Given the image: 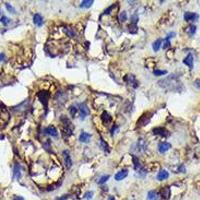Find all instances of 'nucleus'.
<instances>
[{
  "label": "nucleus",
  "mask_w": 200,
  "mask_h": 200,
  "mask_svg": "<svg viewBox=\"0 0 200 200\" xmlns=\"http://www.w3.org/2000/svg\"><path fill=\"white\" fill-rule=\"evenodd\" d=\"M183 18L187 22H193L199 18V15L197 13H194V12H185L183 15Z\"/></svg>",
  "instance_id": "7"
},
{
  "label": "nucleus",
  "mask_w": 200,
  "mask_h": 200,
  "mask_svg": "<svg viewBox=\"0 0 200 200\" xmlns=\"http://www.w3.org/2000/svg\"><path fill=\"white\" fill-rule=\"evenodd\" d=\"M169 46H170V40L169 39H165V41H164V44H163V48L164 49H167Z\"/></svg>",
  "instance_id": "35"
},
{
  "label": "nucleus",
  "mask_w": 200,
  "mask_h": 200,
  "mask_svg": "<svg viewBox=\"0 0 200 200\" xmlns=\"http://www.w3.org/2000/svg\"><path fill=\"white\" fill-rule=\"evenodd\" d=\"M195 86H196L197 88H199V89H200V80L196 81V82H195Z\"/></svg>",
  "instance_id": "39"
},
{
  "label": "nucleus",
  "mask_w": 200,
  "mask_h": 200,
  "mask_svg": "<svg viewBox=\"0 0 200 200\" xmlns=\"http://www.w3.org/2000/svg\"><path fill=\"white\" fill-rule=\"evenodd\" d=\"M153 133L156 134V135L162 136V137H167L169 135V132L166 130L165 128L163 127H157V128H154L153 129Z\"/></svg>",
  "instance_id": "10"
},
{
  "label": "nucleus",
  "mask_w": 200,
  "mask_h": 200,
  "mask_svg": "<svg viewBox=\"0 0 200 200\" xmlns=\"http://www.w3.org/2000/svg\"><path fill=\"white\" fill-rule=\"evenodd\" d=\"M169 177V173L167 170H164V169H162V170H160L158 172L157 174V179L159 181H163L165 180V179H167Z\"/></svg>",
  "instance_id": "20"
},
{
  "label": "nucleus",
  "mask_w": 200,
  "mask_h": 200,
  "mask_svg": "<svg viewBox=\"0 0 200 200\" xmlns=\"http://www.w3.org/2000/svg\"><path fill=\"white\" fill-rule=\"evenodd\" d=\"M147 199L148 200H159L160 199V194H159V192L155 191V190H151L148 192Z\"/></svg>",
  "instance_id": "16"
},
{
  "label": "nucleus",
  "mask_w": 200,
  "mask_h": 200,
  "mask_svg": "<svg viewBox=\"0 0 200 200\" xmlns=\"http://www.w3.org/2000/svg\"><path fill=\"white\" fill-rule=\"evenodd\" d=\"M4 59H5V54L4 53H0V62L3 61Z\"/></svg>",
  "instance_id": "36"
},
{
  "label": "nucleus",
  "mask_w": 200,
  "mask_h": 200,
  "mask_svg": "<svg viewBox=\"0 0 200 200\" xmlns=\"http://www.w3.org/2000/svg\"><path fill=\"white\" fill-rule=\"evenodd\" d=\"M44 133L48 134V135H50V136H53V137H57V136H58L56 128H55L54 126H52V125H50V126H48V127L45 128L44 129Z\"/></svg>",
  "instance_id": "14"
},
{
  "label": "nucleus",
  "mask_w": 200,
  "mask_h": 200,
  "mask_svg": "<svg viewBox=\"0 0 200 200\" xmlns=\"http://www.w3.org/2000/svg\"><path fill=\"white\" fill-rule=\"evenodd\" d=\"M0 22H1L3 25H8L10 23V19L6 16H2L1 19H0Z\"/></svg>",
  "instance_id": "31"
},
{
  "label": "nucleus",
  "mask_w": 200,
  "mask_h": 200,
  "mask_svg": "<svg viewBox=\"0 0 200 200\" xmlns=\"http://www.w3.org/2000/svg\"><path fill=\"white\" fill-rule=\"evenodd\" d=\"M132 161H133V168H134V170L135 171H138L139 169L141 168V164H140V162H139V159L136 157V156H133L132 157Z\"/></svg>",
  "instance_id": "22"
},
{
  "label": "nucleus",
  "mask_w": 200,
  "mask_h": 200,
  "mask_svg": "<svg viewBox=\"0 0 200 200\" xmlns=\"http://www.w3.org/2000/svg\"><path fill=\"white\" fill-rule=\"evenodd\" d=\"M69 112H70V114H71L72 117H75V115H76V113H77V108L75 107V106H70Z\"/></svg>",
  "instance_id": "30"
},
{
  "label": "nucleus",
  "mask_w": 200,
  "mask_h": 200,
  "mask_svg": "<svg viewBox=\"0 0 200 200\" xmlns=\"http://www.w3.org/2000/svg\"><path fill=\"white\" fill-rule=\"evenodd\" d=\"M64 31H65V33H66L68 36H74V32L72 31V29L71 28H64Z\"/></svg>",
  "instance_id": "33"
},
{
  "label": "nucleus",
  "mask_w": 200,
  "mask_h": 200,
  "mask_svg": "<svg viewBox=\"0 0 200 200\" xmlns=\"http://www.w3.org/2000/svg\"><path fill=\"white\" fill-rule=\"evenodd\" d=\"M161 44H162V39H157V40H155V41L153 42V44H152V48H153V50L155 52H157L159 49H160V47H161Z\"/></svg>",
  "instance_id": "23"
},
{
  "label": "nucleus",
  "mask_w": 200,
  "mask_h": 200,
  "mask_svg": "<svg viewBox=\"0 0 200 200\" xmlns=\"http://www.w3.org/2000/svg\"><path fill=\"white\" fill-rule=\"evenodd\" d=\"M171 148V144L168 142H161L158 145V151L160 153H165Z\"/></svg>",
  "instance_id": "13"
},
{
  "label": "nucleus",
  "mask_w": 200,
  "mask_h": 200,
  "mask_svg": "<svg viewBox=\"0 0 200 200\" xmlns=\"http://www.w3.org/2000/svg\"><path fill=\"white\" fill-rule=\"evenodd\" d=\"M37 96H38L39 100L42 102V104L44 106H47L48 100H49V97H50L49 92H47V91H41V92H39L38 94H37Z\"/></svg>",
  "instance_id": "6"
},
{
  "label": "nucleus",
  "mask_w": 200,
  "mask_h": 200,
  "mask_svg": "<svg viewBox=\"0 0 200 200\" xmlns=\"http://www.w3.org/2000/svg\"><path fill=\"white\" fill-rule=\"evenodd\" d=\"M79 113H80V119L81 120H84L85 118L87 117L88 115H89L90 110H89V108L87 107V105H86L85 103L80 104V106H79Z\"/></svg>",
  "instance_id": "3"
},
{
  "label": "nucleus",
  "mask_w": 200,
  "mask_h": 200,
  "mask_svg": "<svg viewBox=\"0 0 200 200\" xmlns=\"http://www.w3.org/2000/svg\"><path fill=\"white\" fill-rule=\"evenodd\" d=\"M109 175H104V176H102V177H100L99 178V180L97 181V183L98 184H104L106 181L108 180V179H109Z\"/></svg>",
  "instance_id": "29"
},
{
  "label": "nucleus",
  "mask_w": 200,
  "mask_h": 200,
  "mask_svg": "<svg viewBox=\"0 0 200 200\" xmlns=\"http://www.w3.org/2000/svg\"><path fill=\"white\" fill-rule=\"evenodd\" d=\"M101 120H102V122L104 124H109L111 121H112V117H111L109 113L104 111V112L102 113V115H101Z\"/></svg>",
  "instance_id": "21"
},
{
  "label": "nucleus",
  "mask_w": 200,
  "mask_h": 200,
  "mask_svg": "<svg viewBox=\"0 0 200 200\" xmlns=\"http://www.w3.org/2000/svg\"><path fill=\"white\" fill-rule=\"evenodd\" d=\"M127 175H128V169H122V170H120L119 172H117V173L115 174L114 178L116 181H121Z\"/></svg>",
  "instance_id": "15"
},
{
  "label": "nucleus",
  "mask_w": 200,
  "mask_h": 200,
  "mask_svg": "<svg viewBox=\"0 0 200 200\" xmlns=\"http://www.w3.org/2000/svg\"><path fill=\"white\" fill-rule=\"evenodd\" d=\"M12 200H24V198L22 196H15Z\"/></svg>",
  "instance_id": "38"
},
{
  "label": "nucleus",
  "mask_w": 200,
  "mask_h": 200,
  "mask_svg": "<svg viewBox=\"0 0 200 200\" xmlns=\"http://www.w3.org/2000/svg\"><path fill=\"white\" fill-rule=\"evenodd\" d=\"M84 197H85V198L87 199V200H90V199L93 197V192H92V191H87V192L85 193Z\"/></svg>",
  "instance_id": "34"
},
{
  "label": "nucleus",
  "mask_w": 200,
  "mask_h": 200,
  "mask_svg": "<svg viewBox=\"0 0 200 200\" xmlns=\"http://www.w3.org/2000/svg\"><path fill=\"white\" fill-rule=\"evenodd\" d=\"M5 6H6V8H7V10H8L9 12H11V13H16L15 9H14L13 7H12L9 3H5Z\"/></svg>",
  "instance_id": "32"
},
{
  "label": "nucleus",
  "mask_w": 200,
  "mask_h": 200,
  "mask_svg": "<svg viewBox=\"0 0 200 200\" xmlns=\"http://www.w3.org/2000/svg\"><path fill=\"white\" fill-rule=\"evenodd\" d=\"M62 155H63V158H64V162H65V166H66V168H70L72 165V160H71V157H70L69 151L64 150L62 152Z\"/></svg>",
  "instance_id": "9"
},
{
  "label": "nucleus",
  "mask_w": 200,
  "mask_h": 200,
  "mask_svg": "<svg viewBox=\"0 0 200 200\" xmlns=\"http://www.w3.org/2000/svg\"><path fill=\"white\" fill-rule=\"evenodd\" d=\"M91 139V134L87 132H82L79 136V141L82 143H88Z\"/></svg>",
  "instance_id": "18"
},
{
  "label": "nucleus",
  "mask_w": 200,
  "mask_h": 200,
  "mask_svg": "<svg viewBox=\"0 0 200 200\" xmlns=\"http://www.w3.org/2000/svg\"><path fill=\"white\" fill-rule=\"evenodd\" d=\"M67 195H63V196H61V197H59V198H57L56 200H67Z\"/></svg>",
  "instance_id": "37"
},
{
  "label": "nucleus",
  "mask_w": 200,
  "mask_h": 200,
  "mask_svg": "<svg viewBox=\"0 0 200 200\" xmlns=\"http://www.w3.org/2000/svg\"><path fill=\"white\" fill-rule=\"evenodd\" d=\"M100 146H101V148H102L106 153L109 152V146H108V144L106 143L102 138H100Z\"/></svg>",
  "instance_id": "25"
},
{
  "label": "nucleus",
  "mask_w": 200,
  "mask_h": 200,
  "mask_svg": "<svg viewBox=\"0 0 200 200\" xmlns=\"http://www.w3.org/2000/svg\"><path fill=\"white\" fill-rule=\"evenodd\" d=\"M92 4H93L92 0H85V1H82V3L80 4V7L81 8H89Z\"/></svg>",
  "instance_id": "24"
},
{
  "label": "nucleus",
  "mask_w": 200,
  "mask_h": 200,
  "mask_svg": "<svg viewBox=\"0 0 200 200\" xmlns=\"http://www.w3.org/2000/svg\"><path fill=\"white\" fill-rule=\"evenodd\" d=\"M124 80H125V82L127 83L128 85L132 86L133 88H137L138 87V81L136 80V78H135L134 75H131V74L126 75V76L124 77Z\"/></svg>",
  "instance_id": "4"
},
{
  "label": "nucleus",
  "mask_w": 200,
  "mask_h": 200,
  "mask_svg": "<svg viewBox=\"0 0 200 200\" xmlns=\"http://www.w3.org/2000/svg\"><path fill=\"white\" fill-rule=\"evenodd\" d=\"M158 84L161 87L170 91H179L181 89V83L179 82L178 77H176V75L173 74L169 75L168 77L164 78V79H161L158 82Z\"/></svg>",
  "instance_id": "1"
},
{
  "label": "nucleus",
  "mask_w": 200,
  "mask_h": 200,
  "mask_svg": "<svg viewBox=\"0 0 200 200\" xmlns=\"http://www.w3.org/2000/svg\"><path fill=\"white\" fill-rule=\"evenodd\" d=\"M13 178H16V179L21 178V167L17 163L15 164L13 168Z\"/></svg>",
  "instance_id": "17"
},
{
  "label": "nucleus",
  "mask_w": 200,
  "mask_h": 200,
  "mask_svg": "<svg viewBox=\"0 0 200 200\" xmlns=\"http://www.w3.org/2000/svg\"><path fill=\"white\" fill-rule=\"evenodd\" d=\"M60 119H61V122L63 123V132H64V134L71 135L72 130H73V126H72L71 121H70L66 116H64V115H63Z\"/></svg>",
  "instance_id": "2"
},
{
  "label": "nucleus",
  "mask_w": 200,
  "mask_h": 200,
  "mask_svg": "<svg viewBox=\"0 0 200 200\" xmlns=\"http://www.w3.org/2000/svg\"><path fill=\"white\" fill-rule=\"evenodd\" d=\"M183 63L185 65L189 67V69H192L193 68V65H194V60H193V55L191 54V53H189L187 56L184 58L183 60Z\"/></svg>",
  "instance_id": "11"
},
{
  "label": "nucleus",
  "mask_w": 200,
  "mask_h": 200,
  "mask_svg": "<svg viewBox=\"0 0 200 200\" xmlns=\"http://www.w3.org/2000/svg\"><path fill=\"white\" fill-rule=\"evenodd\" d=\"M167 71L166 70H159V69H155L153 71V74L155 75V76H161V75H164L166 74Z\"/></svg>",
  "instance_id": "28"
},
{
  "label": "nucleus",
  "mask_w": 200,
  "mask_h": 200,
  "mask_svg": "<svg viewBox=\"0 0 200 200\" xmlns=\"http://www.w3.org/2000/svg\"><path fill=\"white\" fill-rule=\"evenodd\" d=\"M33 22H34V24L36 25V26L41 27L44 21H43V18H42L41 15L38 14V13H36V14H34V16H33Z\"/></svg>",
  "instance_id": "19"
},
{
  "label": "nucleus",
  "mask_w": 200,
  "mask_h": 200,
  "mask_svg": "<svg viewBox=\"0 0 200 200\" xmlns=\"http://www.w3.org/2000/svg\"><path fill=\"white\" fill-rule=\"evenodd\" d=\"M159 194H160V197H162L163 199H169L170 198V188L169 187H162L159 191Z\"/></svg>",
  "instance_id": "12"
},
{
  "label": "nucleus",
  "mask_w": 200,
  "mask_h": 200,
  "mask_svg": "<svg viewBox=\"0 0 200 200\" xmlns=\"http://www.w3.org/2000/svg\"><path fill=\"white\" fill-rule=\"evenodd\" d=\"M151 113H145V114H143L142 116L140 117V119L138 120V124H139V126H145L146 124H147L149 121H150L151 119Z\"/></svg>",
  "instance_id": "8"
},
{
  "label": "nucleus",
  "mask_w": 200,
  "mask_h": 200,
  "mask_svg": "<svg viewBox=\"0 0 200 200\" xmlns=\"http://www.w3.org/2000/svg\"><path fill=\"white\" fill-rule=\"evenodd\" d=\"M186 32L189 35H194V34H195V32H196V26H195V25H189V26L187 27V29H186Z\"/></svg>",
  "instance_id": "26"
},
{
  "label": "nucleus",
  "mask_w": 200,
  "mask_h": 200,
  "mask_svg": "<svg viewBox=\"0 0 200 200\" xmlns=\"http://www.w3.org/2000/svg\"><path fill=\"white\" fill-rule=\"evenodd\" d=\"M126 20H127V12H126V11L120 12V14H119V21L120 22H124V21H126Z\"/></svg>",
  "instance_id": "27"
},
{
  "label": "nucleus",
  "mask_w": 200,
  "mask_h": 200,
  "mask_svg": "<svg viewBox=\"0 0 200 200\" xmlns=\"http://www.w3.org/2000/svg\"><path fill=\"white\" fill-rule=\"evenodd\" d=\"M107 200H115V198H114V196L110 195L109 197H108V199H107Z\"/></svg>",
  "instance_id": "40"
},
{
  "label": "nucleus",
  "mask_w": 200,
  "mask_h": 200,
  "mask_svg": "<svg viewBox=\"0 0 200 200\" xmlns=\"http://www.w3.org/2000/svg\"><path fill=\"white\" fill-rule=\"evenodd\" d=\"M146 147H147V142H146L144 139H139L138 142L135 144V150L139 153H142L146 150Z\"/></svg>",
  "instance_id": "5"
}]
</instances>
